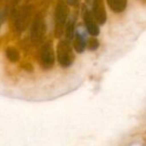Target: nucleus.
<instances>
[{"instance_id": "obj_1", "label": "nucleus", "mask_w": 146, "mask_h": 146, "mask_svg": "<svg viewBox=\"0 0 146 146\" xmlns=\"http://www.w3.org/2000/svg\"><path fill=\"white\" fill-rule=\"evenodd\" d=\"M57 58L62 67H68L74 60L72 49L68 41H61L57 46Z\"/></svg>"}, {"instance_id": "obj_2", "label": "nucleus", "mask_w": 146, "mask_h": 146, "mask_svg": "<svg viewBox=\"0 0 146 146\" xmlns=\"http://www.w3.org/2000/svg\"><path fill=\"white\" fill-rule=\"evenodd\" d=\"M68 8L67 5L64 3H58L55 10V31H56V36H60L63 33L64 25L66 24L67 17H68Z\"/></svg>"}, {"instance_id": "obj_3", "label": "nucleus", "mask_w": 146, "mask_h": 146, "mask_svg": "<svg viewBox=\"0 0 146 146\" xmlns=\"http://www.w3.org/2000/svg\"><path fill=\"white\" fill-rule=\"evenodd\" d=\"M44 32H45L44 20H43L40 15H37L34 20H33L32 25H31V30H30L31 40L34 43L39 42L42 39Z\"/></svg>"}, {"instance_id": "obj_4", "label": "nucleus", "mask_w": 146, "mask_h": 146, "mask_svg": "<svg viewBox=\"0 0 146 146\" xmlns=\"http://www.w3.org/2000/svg\"><path fill=\"white\" fill-rule=\"evenodd\" d=\"M40 63L44 69H49L54 64V53L52 50V45L46 43L43 45L40 51Z\"/></svg>"}, {"instance_id": "obj_5", "label": "nucleus", "mask_w": 146, "mask_h": 146, "mask_svg": "<svg viewBox=\"0 0 146 146\" xmlns=\"http://www.w3.org/2000/svg\"><path fill=\"white\" fill-rule=\"evenodd\" d=\"M31 17V9L29 7H23L20 9L15 19V26L17 30L22 31L25 29V27L29 24Z\"/></svg>"}, {"instance_id": "obj_6", "label": "nucleus", "mask_w": 146, "mask_h": 146, "mask_svg": "<svg viewBox=\"0 0 146 146\" xmlns=\"http://www.w3.org/2000/svg\"><path fill=\"white\" fill-rule=\"evenodd\" d=\"M93 17L100 24H103L106 21V12L101 0H95L93 4Z\"/></svg>"}, {"instance_id": "obj_7", "label": "nucleus", "mask_w": 146, "mask_h": 146, "mask_svg": "<svg viewBox=\"0 0 146 146\" xmlns=\"http://www.w3.org/2000/svg\"><path fill=\"white\" fill-rule=\"evenodd\" d=\"M84 21H85V26L87 28V31L93 36L99 34V27H98L97 23H96L95 19L91 15L90 12H85L84 14Z\"/></svg>"}, {"instance_id": "obj_8", "label": "nucleus", "mask_w": 146, "mask_h": 146, "mask_svg": "<svg viewBox=\"0 0 146 146\" xmlns=\"http://www.w3.org/2000/svg\"><path fill=\"white\" fill-rule=\"evenodd\" d=\"M107 2L115 12H122L126 7V0H107Z\"/></svg>"}, {"instance_id": "obj_9", "label": "nucleus", "mask_w": 146, "mask_h": 146, "mask_svg": "<svg viewBox=\"0 0 146 146\" xmlns=\"http://www.w3.org/2000/svg\"><path fill=\"white\" fill-rule=\"evenodd\" d=\"M86 43L84 41V38L82 36H80L79 34L76 35L75 40H74V49H75L76 52L82 53L85 49Z\"/></svg>"}, {"instance_id": "obj_10", "label": "nucleus", "mask_w": 146, "mask_h": 146, "mask_svg": "<svg viewBox=\"0 0 146 146\" xmlns=\"http://www.w3.org/2000/svg\"><path fill=\"white\" fill-rule=\"evenodd\" d=\"M6 56L10 61L16 62V61H18V59H19V52L17 51L16 48H14V47H9V48H7V50H6Z\"/></svg>"}, {"instance_id": "obj_11", "label": "nucleus", "mask_w": 146, "mask_h": 146, "mask_svg": "<svg viewBox=\"0 0 146 146\" xmlns=\"http://www.w3.org/2000/svg\"><path fill=\"white\" fill-rule=\"evenodd\" d=\"M65 32H66L67 40H71L74 38V24L72 21L67 23L66 27H65Z\"/></svg>"}, {"instance_id": "obj_12", "label": "nucleus", "mask_w": 146, "mask_h": 146, "mask_svg": "<svg viewBox=\"0 0 146 146\" xmlns=\"http://www.w3.org/2000/svg\"><path fill=\"white\" fill-rule=\"evenodd\" d=\"M88 46H89V48L92 49V50H95V49L98 47L97 40H95V39H92V40H90V42H89V44H88Z\"/></svg>"}, {"instance_id": "obj_13", "label": "nucleus", "mask_w": 146, "mask_h": 146, "mask_svg": "<svg viewBox=\"0 0 146 146\" xmlns=\"http://www.w3.org/2000/svg\"><path fill=\"white\" fill-rule=\"evenodd\" d=\"M66 2L68 3V4H70V5H74V4H76V3L78 2V0H66Z\"/></svg>"}]
</instances>
